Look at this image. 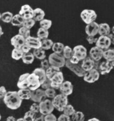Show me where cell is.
<instances>
[{
	"label": "cell",
	"mask_w": 114,
	"mask_h": 121,
	"mask_svg": "<svg viewBox=\"0 0 114 121\" xmlns=\"http://www.w3.org/2000/svg\"><path fill=\"white\" fill-rule=\"evenodd\" d=\"M22 99L18 95V91H10L7 92L3 99L6 106L11 109L15 110L21 106Z\"/></svg>",
	"instance_id": "1"
},
{
	"label": "cell",
	"mask_w": 114,
	"mask_h": 121,
	"mask_svg": "<svg viewBox=\"0 0 114 121\" xmlns=\"http://www.w3.org/2000/svg\"><path fill=\"white\" fill-rule=\"evenodd\" d=\"M52 101L55 108L59 112H63L68 105V96L62 94L56 95Z\"/></svg>",
	"instance_id": "2"
},
{
	"label": "cell",
	"mask_w": 114,
	"mask_h": 121,
	"mask_svg": "<svg viewBox=\"0 0 114 121\" xmlns=\"http://www.w3.org/2000/svg\"><path fill=\"white\" fill-rule=\"evenodd\" d=\"M48 60L50 65L57 67L60 69L66 65V60L61 54L54 52L50 55Z\"/></svg>",
	"instance_id": "3"
},
{
	"label": "cell",
	"mask_w": 114,
	"mask_h": 121,
	"mask_svg": "<svg viewBox=\"0 0 114 121\" xmlns=\"http://www.w3.org/2000/svg\"><path fill=\"white\" fill-rule=\"evenodd\" d=\"M82 61L77 64H73L70 62L69 60H66L65 66L79 77H84L86 72L82 68Z\"/></svg>",
	"instance_id": "4"
},
{
	"label": "cell",
	"mask_w": 114,
	"mask_h": 121,
	"mask_svg": "<svg viewBox=\"0 0 114 121\" xmlns=\"http://www.w3.org/2000/svg\"><path fill=\"white\" fill-rule=\"evenodd\" d=\"M80 17L82 20L88 25L95 22L97 18V14L93 10L84 9L80 14Z\"/></svg>",
	"instance_id": "5"
},
{
	"label": "cell",
	"mask_w": 114,
	"mask_h": 121,
	"mask_svg": "<svg viewBox=\"0 0 114 121\" xmlns=\"http://www.w3.org/2000/svg\"><path fill=\"white\" fill-rule=\"evenodd\" d=\"M39 104L40 106V112L44 116L52 113L55 109L52 101L48 99H46L39 103Z\"/></svg>",
	"instance_id": "6"
},
{
	"label": "cell",
	"mask_w": 114,
	"mask_h": 121,
	"mask_svg": "<svg viewBox=\"0 0 114 121\" xmlns=\"http://www.w3.org/2000/svg\"><path fill=\"white\" fill-rule=\"evenodd\" d=\"M28 88L31 91L36 90L41 86V83L39 77L33 73L29 74L27 78Z\"/></svg>",
	"instance_id": "7"
},
{
	"label": "cell",
	"mask_w": 114,
	"mask_h": 121,
	"mask_svg": "<svg viewBox=\"0 0 114 121\" xmlns=\"http://www.w3.org/2000/svg\"><path fill=\"white\" fill-rule=\"evenodd\" d=\"M100 77V73L95 69L86 72L84 76V80L85 82L92 83L97 81Z\"/></svg>",
	"instance_id": "8"
},
{
	"label": "cell",
	"mask_w": 114,
	"mask_h": 121,
	"mask_svg": "<svg viewBox=\"0 0 114 121\" xmlns=\"http://www.w3.org/2000/svg\"><path fill=\"white\" fill-rule=\"evenodd\" d=\"M73 56L80 61L83 60L87 57V49L82 45L76 46L73 48Z\"/></svg>",
	"instance_id": "9"
},
{
	"label": "cell",
	"mask_w": 114,
	"mask_h": 121,
	"mask_svg": "<svg viewBox=\"0 0 114 121\" xmlns=\"http://www.w3.org/2000/svg\"><path fill=\"white\" fill-rule=\"evenodd\" d=\"M50 80L51 82V87L55 89H59L61 85L64 82L63 73L59 71L54 75Z\"/></svg>",
	"instance_id": "10"
},
{
	"label": "cell",
	"mask_w": 114,
	"mask_h": 121,
	"mask_svg": "<svg viewBox=\"0 0 114 121\" xmlns=\"http://www.w3.org/2000/svg\"><path fill=\"white\" fill-rule=\"evenodd\" d=\"M46 97L45 91L43 89H38L32 91L31 99L35 103H40L46 99Z\"/></svg>",
	"instance_id": "11"
},
{
	"label": "cell",
	"mask_w": 114,
	"mask_h": 121,
	"mask_svg": "<svg viewBox=\"0 0 114 121\" xmlns=\"http://www.w3.org/2000/svg\"><path fill=\"white\" fill-rule=\"evenodd\" d=\"M19 14L25 20L33 19L34 9L29 5H23L21 8Z\"/></svg>",
	"instance_id": "12"
},
{
	"label": "cell",
	"mask_w": 114,
	"mask_h": 121,
	"mask_svg": "<svg viewBox=\"0 0 114 121\" xmlns=\"http://www.w3.org/2000/svg\"><path fill=\"white\" fill-rule=\"evenodd\" d=\"M104 51L98 47H93L89 51V56L95 61H99L103 58Z\"/></svg>",
	"instance_id": "13"
},
{
	"label": "cell",
	"mask_w": 114,
	"mask_h": 121,
	"mask_svg": "<svg viewBox=\"0 0 114 121\" xmlns=\"http://www.w3.org/2000/svg\"><path fill=\"white\" fill-rule=\"evenodd\" d=\"M11 44L14 47V48L21 49L26 44V39L18 34L12 37Z\"/></svg>",
	"instance_id": "14"
},
{
	"label": "cell",
	"mask_w": 114,
	"mask_h": 121,
	"mask_svg": "<svg viewBox=\"0 0 114 121\" xmlns=\"http://www.w3.org/2000/svg\"><path fill=\"white\" fill-rule=\"evenodd\" d=\"M111 44L110 40L108 36H100L96 43V46L103 50L109 49Z\"/></svg>",
	"instance_id": "15"
},
{
	"label": "cell",
	"mask_w": 114,
	"mask_h": 121,
	"mask_svg": "<svg viewBox=\"0 0 114 121\" xmlns=\"http://www.w3.org/2000/svg\"><path fill=\"white\" fill-rule=\"evenodd\" d=\"M99 29V24L96 22H93L92 23L86 25L85 27V33L88 36L95 37L98 33Z\"/></svg>",
	"instance_id": "16"
},
{
	"label": "cell",
	"mask_w": 114,
	"mask_h": 121,
	"mask_svg": "<svg viewBox=\"0 0 114 121\" xmlns=\"http://www.w3.org/2000/svg\"><path fill=\"white\" fill-rule=\"evenodd\" d=\"M59 89L61 94L68 96L73 92V85L71 82L66 81L61 85Z\"/></svg>",
	"instance_id": "17"
},
{
	"label": "cell",
	"mask_w": 114,
	"mask_h": 121,
	"mask_svg": "<svg viewBox=\"0 0 114 121\" xmlns=\"http://www.w3.org/2000/svg\"><path fill=\"white\" fill-rule=\"evenodd\" d=\"M113 68V67L111 65V62L105 61L99 64L98 71L101 74L105 75L109 73Z\"/></svg>",
	"instance_id": "18"
},
{
	"label": "cell",
	"mask_w": 114,
	"mask_h": 121,
	"mask_svg": "<svg viewBox=\"0 0 114 121\" xmlns=\"http://www.w3.org/2000/svg\"><path fill=\"white\" fill-rule=\"evenodd\" d=\"M26 44L34 49L41 48V40L38 37H29L26 39Z\"/></svg>",
	"instance_id": "19"
},
{
	"label": "cell",
	"mask_w": 114,
	"mask_h": 121,
	"mask_svg": "<svg viewBox=\"0 0 114 121\" xmlns=\"http://www.w3.org/2000/svg\"><path fill=\"white\" fill-rule=\"evenodd\" d=\"M96 61L93 60L90 56L87 57L82 61V68L85 72H88L94 68Z\"/></svg>",
	"instance_id": "20"
},
{
	"label": "cell",
	"mask_w": 114,
	"mask_h": 121,
	"mask_svg": "<svg viewBox=\"0 0 114 121\" xmlns=\"http://www.w3.org/2000/svg\"><path fill=\"white\" fill-rule=\"evenodd\" d=\"M29 74V73H25L19 77L17 83V86L20 89L28 88L27 78Z\"/></svg>",
	"instance_id": "21"
},
{
	"label": "cell",
	"mask_w": 114,
	"mask_h": 121,
	"mask_svg": "<svg viewBox=\"0 0 114 121\" xmlns=\"http://www.w3.org/2000/svg\"><path fill=\"white\" fill-rule=\"evenodd\" d=\"M110 33V28L108 24L101 23L99 24L98 34L100 36H108Z\"/></svg>",
	"instance_id": "22"
},
{
	"label": "cell",
	"mask_w": 114,
	"mask_h": 121,
	"mask_svg": "<svg viewBox=\"0 0 114 121\" xmlns=\"http://www.w3.org/2000/svg\"><path fill=\"white\" fill-rule=\"evenodd\" d=\"M45 16V13L42 9L37 8L34 9V14L33 19L35 21H40L44 19Z\"/></svg>",
	"instance_id": "23"
},
{
	"label": "cell",
	"mask_w": 114,
	"mask_h": 121,
	"mask_svg": "<svg viewBox=\"0 0 114 121\" xmlns=\"http://www.w3.org/2000/svg\"><path fill=\"white\" fill-rule=\"evenodd\" d=\"M18 95L22 100L31 99L32 91L28 88L20 89L18 91Z\"/></svg>",
	"instance_id": "24"
},
{
	"label": "cell",
	"mask_w": 114,
	"mask_h": 121,
	"mask_svg": "<svg viewBox=\"0 0 114 121\" xmlns=\"http://www.w3.org/2000/svg\"><path fill=\"white\" fill-rule=\"evenodd\" d=\"M33 73L37 75L39 77L41 83L42 84L47 78L46 70L43 69L42 68H37L33 71Z\"/></svg>",
	"instance_id": "25"
},
{
	"label": "cell",
	"mask_w": 114,
	"mask_h": 121,
	"mask_svg": "<svg viewBox=\"0 0 114 121\" xmlns=\"http://www.w3.org/2000/svg\"><path fill=\"white\" fill-rule=\"evenodd\" d=\"M24 20L23 17L18 14L14 15L11 23L14 26H23Z\"/></svg>",
	"instance_id": "26"
},
{
	"label": "cell",
	"mask_w": 114,
	"mask_h": 121,
	"mask_svg": "<svg viewBox=\"0 0 114 121\" xmlns=\"http://www.w3.org/2000/svg\"><path fill=\"white\" fill-rule=\"evenodd\" d=\"M103 57L106 60L111 62L114 60V49H108L104 51Z\"/></svg>",
	"instance_id": "27"
},
{
	"label": "cell",
	"mask_w": 114,
	"mask_h": 121,
	"mask_svg": "<svg viewBox=\"0 0 114 121\" xmlns=\"http://www.w3.org/2000/svg\"><path fill=\"white\" fill-rule=\"evenodd\" d=\"M33 54L34 56L36 57L37 59L43 60L45 59L46 57V52L44 50L41 48L34 49L33 51Z\"/></svg>",
	"instance_id": "28"
},
{
	"label": "cell",
	"mask_w": 114,
	"mask_h": 121,
	"mask_svg": "<svg viewBox=\"0 0 114 121\" xmlns=\"http://www.w3.org/2000/svg\"><path fill=\"white\" fill-rule=\"evenodd\" d=\"M35 56L31 52H28L27 53H24L22 58V60L24 64H31L34 61Z\"/></svg>",
	"instance_id": "29"
},
{
	"label": "cell",
	"mask_w": 114,
	"mask_h": 121,
	"mask_svg": "<svg viewBox=\"0 0 114 121\" xmlns=\"http://www.w3.org/2000/svg\"><path fill=\"white\" fill-rule=\"evenodd\" d=\"M14 16L13 14L9 11L5 12L0 14V19L4 22L9 23H11Z\"/></svg>",
	"instance_id": "30"
},
{
	"label": "cell",
	"mask_w": 114,
	"mask_h": 121,
	"mask_svg": "<svg viewBox=\"0 0 114 121\" xmlns=\"http://www.w3.org/2000/svg\"><path fill=\"white\" fill-rule=\"evenodd\" d=\"M60 71V68L51 65L50 67L46 71V73L47 78L50 79L54 75Z\"/></svg>",
	"instance_id": "31"
},
{
	"label": "cell",
	"mask_w": 114,
	"mask_h": 121,
	"mask_svg": "<svg viewBox=\"0 0 114 121\" xmlns=\"http://www.w3.org/2000/svg\"><path fill=\"white\" fill-rule=\"evenodd\" d=\"M24 53L21 49L14 48L12 52L11 56L12 58L16 60H19L20 59H22Z\"/></svg>",
	"instance_id": "32"
},
{
	"label": "cell",
	"mask_w": 114,
	"mask_h": 121,
	"mask_svg": "<svg viewBox=\"0 0 114 121\" xmlns=\"http://www.w3.org/2000/svg\"><path fill=\"white\" fill-rule=\"evenodd\" d=\"M49 35V32L48 30L42 28H40L38 29L37 33V37L40 39L41 41L48 39Z\"/></svg>",
	"instance_id": "33"
},
{
	"label": "cell",
	"mask_w": 114,
	"mask_h": 121,
	"mask_svg": "<svg viewBox=\"0 0 114 121\" xmlns=\"http://www.w3.org/2000/svg\"><path fill=\"white\" fill-rule=\"evenodd\" d=\"M54 42L50 39H46L41 41V48L43 50H49L52 48Z\"/></svg>",
	"instance_id": "34"
},
{
	"label": "cell",
	"mask_w": 114,
	"mask_h": 121,
	"mask_svg": "<svg viewBox=\"0 0 114 121\" xmlns=\"http://www.w3.org/2000/svg\"><path fill=\"white\" fill-rule=\"evenodd\" d=\"M72 120L73 121H84L85 116L82 112L76 111L72 116Z\"/></svg>",
	"instance_id": "35"
},
{
	"label": "cell",
	"mask_w": 114,
	"mask_h": 121,
	"mask_svg": "<svg viewBox=\"0 0 114 121\" xmlns=\"http://www.w3.org/2000/svg\"><path fill=\"white\" fill-rule=\"evenodd\" d=\"M63 55L66 59L69 60L73 56V50L68 46H65Z\"/></svg>",
	"instance_id": "36"
},
{
	"label": "cell",
	"mask_w": 114,
	"mask_h": 121,
	"mask_svg": "<svg viewBox=\"0 0 114 121\" xmlns=\"http://www.w3.org/2000/svg\"><path fill=\"white\" fill-rule=\"evenodd\" d=\"M76 112L73 106L71 104H68L65 108L63 110V114L68 116H72L73 114Z\"/></svg>",
	"instance_id": "37"
},
{
	"label": "cell",
	"mask_w": 114,
	"mask_h": 121,
	"mask_svg": "<svg viewBox=\"0 0 114 121\" xmlns=\"http://www.w3.org/2000/svg\"><path fill=\"white\" fill-rule=\"evenodd\" d=\"M36 117V113L29 110L25 113L23 118L25 121H35Z\"/></svg>",
	"instance_id": "38"
},
{
	"label": "cell",
	"mask_w": 114,
	"mask_h": 121,
	"mask_svg": "<svg viewBox=\"0 0 114 121\" xmlns=\"http://www.w3.org/2000/svg\"><path fill=\"white\" fill-rule=\"evenodd\" d=\"M19 34L23 36L25 39L30 37V30L22 26L19 29Z\"/></svg>",
	"instance_id": "39"
},
{
	"label": "cell",
	"mask_w": 114,
	"mask_h": 121,
	"mask_svg": "<svg viewBox=\"0 0 114 121\" xmlns=\"http://www.w3.org/2000/svg\"><path fill=\"white\" fill-rule=\"evenodd\" d=\"M52 22L51 20L47 19H44L40 22V24L41 28H44L46 30L49 29L52 26Z\"/></svg>",
	"instance_id": "40"
},
{
	"label": "cell",
	"mask_w": 114,
	"mask_h": 121,
	"mask_svg": "<svg viewBox=\"0 0 114 121\" xmlns=\"http://www.w3.org/2000/svg\"><path fill=\"white\" fill-rule=\"evenodd\" d=\"M36 21L33 19L25 20L23 23V26L30 30L34 26Z\"/></svg>",
	"instance_id": "41"
},
{
	"label": "cell",
	"mask_w": 114,
	"mask_h": 121,
	"mask_svg": "<svg viewBox=\"0 0 114 121\" xmlns=\"http://www.w3.org/2000/svg\"><path fill=\"white\" fill-rule=\"evenodd\" d=\"M45 91L46 96L47 97L49 98H54L56 96V93L55 89L53 88L47 89Z\"/></svg>",
	"instance_id": "42"
},
{
	"label": "cell",
	"mask_w": 114,
	"mask_h": 121,
	"mask_svg": "<svg viewBox=\"0 0 114 121\" xmlns=\"http://www.w3.org/2000/svg\"><path fill=\"white\" fill-rule=\"evenodd\" d=\"M41 88L44 90H46L47 89L52 88L51 87V82L50 79L47 78L46 81L41 84Z\"/></svg>",
	"instance_id": "43"
},
{
	"label": "cell",
	"mask_w": 114,
	"mask_h": 121,
	"mask_svg": "<svg viewBox=\"0 0 114 121\" xmlns=\"http://www.w3.org/2000/svg\"><path fill=\"white\" fill-rule=\"evenodd\" d=\"M50 66L51 65L50 64V62H49L48 60L44 59L41 61V68L43 69L46 71L50 67Z\"/></svg>",
	"instance_id": "44"
},
{
	"label": "cell",
	"mask_w": 114,
	"mask_h": 121,
	"mask_svg": "<svg viewBox=\"0 0 114 121\" xmlns=\"http://www.w3.org/2000/svg\"><path fill=\"white\" fill-rule=\"evenodd\" d=\"M30 110L35 113L40 112V106L39 104L36 103H33L30 108Z\"/></svg>",
	"instance_id": "45"
},
{
	"label": "cell",
	"mask_w": 114,
	"mask_h": 121,
	"mask_svg": "<svg viewBox=\"0 0 114 121\" xmlns=\"http://www.w3.org/2000/svg\"><path fill=\"white\" fill-rule=\"evenodd\" d=\"M45 121H57L56 117L54 114L50 113L45 116Z\"/></svg>",
	"instance_id": "46"
},
{
	"label": "cell",
	"mask_w": 114,
	"mask_h": 121,
	"mask_svg": "<svg viewBox=\"0 0 114 121\" xmlns=\"http://www.w3.org/2000/svg\"><path fill=\"white\" fill-rule=\"evenodd\" d=\"M87 41L90 44H96L98 40V38L95 37L93 36H87Z\"/></svg>",
	"instance_id": "47"
},
{
	"label": "cell",
	"mask_w": 114,
	"mask_h": 121,
	"mask_svg": "<svg viewBox=\"0 0 114 121\" xmlns=\"http://www.w3.org/2000/svg\"><path fill=\"white\" fill-rule=\"evenodd\" d=\"M57 121H71V119L70 117L63 114L59 117V118L57 119Z\"/></svg>",
	"instance_id": "48"
},
{
	"label": "cell",
	"mask_w": 114,
	"mask_h": 121,
	"mask_svg": "<svg viewBox=\"0 0 114 121\" xmlns=\"http://www.w3.org/2000/svg\"><path fill=\"white\" fill-rule=\"evenodd\" d=\"M7 93V91L4 86H1L0 87V99H4L5 95Z\"/></svg>",
	"instance_id": "49"
},
{
	"label": "cell",
	"mask_w": 114,
	"mask_h": 121,
	"mask_svg": "<svg viewBox=\"0 0 114 121\" xmlns=\"http://www.w3.org/2000/svg\"><path fill=\"white\" fill-rule=\"evenodd\" d=\"M32 48L30 47H29L28 45H26V44L21 48V50L24 53H27L30 52Z\"/></svg>",
	"instance_id": "50"
},
{
	"label": "cell",
	"mask_w": 114,
	"mask_h": 121,
	"mask_svg": "<svg viewBox=\"0 0 114 121\" xmlns=\"http://www.w3.org/2000/svg\"><path fill=\"white\" fill-rule=\"evenodd\" d=\"M69 60L70 61V62L73 64H77L80 62L76 57L73 56L72 57V58L71 59H70Z\"/></svg>",
	"instance_id": "51"
},
{
	"label": "cell",
	"mask_w": 114,
	"mask_h": 121,
	"mask_svg": "<svg viewBox=\"0 0 114 121\" xmlns=\"http://www.w3.org/2000/svg\"><path fill=\"white\" fill-rule=\"evenodd\" d=\"M60 44V42L54 43V44L52 47V51H54V52L56 53V52L58 51L59 47Z\"/></svg>",
	"instance_id": "52"
},
{
	"label": "cell",
	"mask_w": 114,
	"mask_h": 121,
	"mask_svg": "<svg viewBox=\"0 0 114 121\" xmlns=\"http://www.w3.org/2000/svg\"><path fill=\"white\" fill-rule=\"evenodd\" d=\"M35 121H45V116L41 114L39 116L36 117Z\"/></svg>",
	"instance_id": "53"
},
{
	"label": "cell",
	"mask_w": 114,
	"mask_h": 121,
	"mask_svg": "<svg viewBox=\"0 0 114 121\" xmlns=\"http://www.w3.org/2000/svg\"><path fill=\"white\" fill-rule=\"evenodd\" d=\"M108 37H109L111 43L113 45H114V34L113 33H110L109 35L108 36Z\"/></svg>",
	"instance_id": "54"
},
{
	"label": "cell",
	"mask_w": 114,
	"mask_h": 121,
	"mask_svg": "<svg viewBox=\"0 0 114 121\" xmlns=\"http://www.w3.org/2000/svg\"><path fill=\"white\" fill-rule=\"evenodd\" d=\"M6 121H17V120L13 116H9L6 119Z\"/></svg>",
	"instance_id": "55"
},
{
	"label": "cell",
	"mask_w": 114,
	"mask_h": 121,
	"mask_svg": "<svg viewBox=\"0 0 114 121\" xmlns=\"http://www.w3.org/2000/svg\"><path fill=\"white\" fill-rule=\"evenodd\" d=\"M88 121H101L100 120H99V119H97V118H95V117H94V118H91V119H89V120Z\"/></svg>",
	"instance_id": "56"
},
{
	"label": "cell",
	"mask_w": 114,
	"mask_h": 121,
	"mask_svg": "<svg viewBox=\"0 0 114 121\" xmlns=\"http://www.w3.org/2000/svg\"><path fill=\"white\" fill-rule=\"evenodd\" d=\"M17 121H25V120H24V119L23 118H18L17 120Z\"/></svg>",
	"instance_id": "57"
},
{
	"label": "cell",
	"mask_w": 114,
	"mask_h": 121,
	"mask_svg": "<svg viewBox=\"0 0 114 121\" xmlns=\"http://www.w3.org/2000/svg\"><path fill=\"white\" fill-rule=\"evenodd\" d=\"M3 34V32L2 31V28H1V26H0V36Z\"/></svg>",
	"instance_id": "58"
},
{
	"label": "cell",
	"mask_w": 114,
	"mask_h": 121,
	"mask_svg": "<svg viewBox=\"0 0 114 121\" xmlns=\"http://www.w3.org/2000/svg\"><path fill=\"white\" fill-rule=\"evenodd\" d=\"M111 65H112V66H113V67H114V60L112 61V62H111Z\"/></svg>",
	"instance_id": "59"
},
{
	"label": "cell",
	"mask_w": 114,
	"mask_h": 121,
	"mask_svg": "<svg viewBox=\"0 0 114 121\" xmlns=\"http://www.w3.org/2000/svg\"><path fill=\"white\" fill-rule=\"evenodd\" d=\"M112 33H113L114 34V26H113L112 28Z\"/></svg>",
	"instance_id": "60"
}]
</instances>
